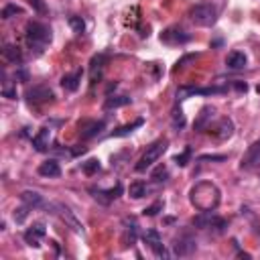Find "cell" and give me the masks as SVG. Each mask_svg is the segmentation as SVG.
<instances>
[{"label": "cell", "mask_w": 260, "mask_h": 260, "mask_svg": "<svg viewBox=\"0 0 260 260\" xmlns=\"http://www.w3.org/2000/svg\"><path fill=\"white\" fill-rule=\"evenodd\" d=\"M20 199H22V203L28 205V207H41V205H43V197H41L37 191H22V193H20Z\"/></svg>", "instance_id": "24"}, {"label": "cell", "mask_w": 260, "mask_h": 260, "mask_svg": "<svg viewBox=\"0 0 260 260\" xmlns=\"http://www.w3.org/2000/svg\"><path fill=\"white\" fill-rule=\"evenodd\" d=\"M39 175L43 177H59L61 175V169H59V162L55 158H49L45 162L39 165Z\"/></svg>", "instance_id": "18"}, {"label": "cell", "mask_w": 260, "mask_h": 260, "mask_svg": "<svg viewBox=\"0 0 260 260\" xmlns=\"http://www.w3.org/2000/svg\"><path fill=\"white\" fill-rule=\"evenodd\" d=\"M81 75H83L81 69H75L73 73H65V75L61 77L63 89H65V91H75V89L79 87V83H81Z\"/></svg>", "instance_id": "16"}, {"label": "cell", "mask_w": 260, "mask_h": 260, "mask_svg": "<svg viewBox=\"0 0 260 260\" xmlns=\"http://www.w3.org/2000/svg\"><path fill=\"white\" fill-rule=\"evenodd\" d=\"M89 193H93V199H98V201H100V203H104V205H108V203L112 201L104 189H95V187H89Z\"/></svg>", "instance_id": "29"}, {"label": "cell", "mask_w": 260, "mask_h": 260, "mask_svg": "<svg viewBox=\"0 0 260 260\" xmlns=\"http://www.w3.org/2000/svg\"><path fill=\"white\" fill-rule=\"evenodd\" d=\"M26 102L28 104H45V102H51L55 95H53V89L49 85H32L26 89Z\"/></svg>", "instance_id": "7"}, {"label": "cell", "mask_w": 260, "mask_h": 260, "mask_svg": "<svg viewBox=\"0 0 260 260\" xmlns=\"http://www.w3.org/2000/svg\"><path fill=\"white\" fill-rule=\"evenodd\" d=\"M28 205H24V207H18V209H14V219H16V223H22L24 219H26V215H28Z\"/></svg>", "instance_id": "34"}, {"label": "cell", "mask_w": 260, "mask_h": 260, "mask_svg": "<svg viewBox=\"0 0 260 260\" xmlns=\"http://www.w3.org/2000/svg\"><path fill=\"white\" fill-rule=\"evenodd\" d=\"M69 26H71V30L73 32H77V35H81L83 30H85V22H83V18L81 16H69Z\"/></svg>", "instance_id": "27"}, {"label": "cell", "mask_w": 260, "mask_h": 260, "mask_svg": "<svg viewBox=\"0 0 260 260\" xmlns=\"http://www.w3.org/2000/svg\"><path fill=\"white\" fill-rule=\"evenodd\" d=\"M160 41L165 45H183V43L191 41V35L181 30V28H177V26H169V28H165L160 32Z\"/></svg>", "instance_id": "9"}, {"label": "cell", "mask_w": 260, "mask_h": 260, "mask_svg": "<svg viewBox=\"0 0 260 260\" xmlns=\"http://www.w3.org/2000/svg\"><path fill=\"white\" fill-rule=\"evenodd\" d=\"M189 16L197 26H213L217 20V8L209 2H201L189 10Z\"/></svg>", "instance_id": "4"}, {"label": "cell", "mask_w": 260, "mask_h": 260, "mask_svg": "<svg viewBox=\"0 0 260 260\" xmlns=\"http://www.w3.org/2000/svg\"><path fill=\"white\" fill-rule=\"evenodd\" d=\"M49 144H51V130L49 128H41L32 136V146H35V150L45 152V150H49Z\"/></svg>", "instance_id": "15"}, {"label": "cell", "mask_w": 260, "mask_h": 260, "mask_svg": "<svg viewBox=\"0 0 260 260\" xmlns=\"http://www.w3.org/2000/svg\"><path fill=\"white\" fill-rule=\"evenodd\" d=\"M160 209H162V201H154V203H152V205H148L142 213H144V215H156Z\"/></svg>", "instance_id": "35"}, {"label": "cell", "mask_w": 260, "mask_h": 260, "mask_svg": "<svg viewBox=\"0 0 260 260\" xmlns=\"http://www.w3.org/2000/svg\"><path fill=\"white\" fill-rule=\"evenodd\" d=\"M2 55H4V59L10 61V63H22V53H20V49H18L16 45H4Z\"/></svg>", "instance_id": "22"}, {"label": "cell", "mask_w": 260, "mask_h": 260, "mask_svg": "<svg viewBox=\"0 0 260 260\" xmlns=\"http://www.w3.org/2000/svg\"><path fill=\"white\" fill-rule=\"evenodd\" d=\"M167 175H169V173H167V167H165V165H158V167L152 171V175H150V177H152L154 181H165V177H167Z\"/></svg>", "instance_id": "33"}, {"label": "cell", "mask_w": 260, "mask_h": 260, "mask_svg": "<svg viewBox=\"0 0 260 260\" xmlns=\"http://www.w3.org/2000/svg\"><path fill=\"white\" fill-rule=\"evenodd\" d=\"M142 124H144V120H142V118H138V120H134L132 124H124V126L116 128V130H114L110 136H112V138H122V136H128V134H132L136 128H140Z\"/></svg>", "instance_id": "20"}, {"label": "cell", "mask_w": 260, "mask_h": 260, "mask_svg": "<svg viewBox=\"0 0 260 260\" xmlns=\"http://www.w3.org/2000/svg\"><path fill=\"white\" fill-rule=\"evenodd\" d=\"M258 162H260V140H258V142H254L252 146H248L246 154L242 156V162H240V167L248 171V169L256 167Z\"/></svg>", "instance_id": "13"}, {"label": "cell", "mask_w": 260, "mask_h": 260, "mask_svg": "<svg viewBox=\"0 0 260 260\" xmlns=\"http://www.w3.org/2000/svg\"><path fill=\"white\" fill-rule=\"evenodd\" d=\"M128 104H130L128 95H110L104 102V110H116V108H122V106H128Z\"/></svg>", "instance_id": "23"}, {"label": "cell", "mask_w": 260, "mask_h": 260, "mask_svg": "<svg viewBox=\"0 0 260 260\" xmlns=\"http://www.w3.org/2000/svg\"><path fill=\"white\" fill-rule=\"evenodd\" d=\"M106 193H108V197L114 201L116 197H120V193H122V185H120V183H116L112 189H106Z\"/></svg>", "instance_id": "37"}, {"label": "cell", "mask_w": 260, "mask_h": 260, "mask_svg": "<svg viewBox=\"0 0 260 260\" xmlns=\"http://www.w3.org/2000/svg\"><path fill=\"white\" fill-rule=\"evenodd\" d=\"M191 59H195V55H185L181 61H177V65H175V71H177V69H181V67H185V63H189Z\"/></svg>", "instance_id": "40"}, {"label": "cell", "mask_w": 260, "mask_h": 260, "mask_svg": "<svg viewBox=\"0 0 260 260\" xmlns=\"http://www.w3.org/2000/svg\"><path fill=\"white\" fill-rule=\"evenodd\" d=\"M26 43L37 51L41 53L49 43H51V28L43 22H37V20H30L26 24Z\"/></svg>", "instance_id": "2"}, {"label": "cell", "mask_w": 260, "mask_h": 260, "mask_svg": "<svg viewBox=\"0 0 260 260\" xmlns=\"http://www.w3.org/2000/svg\"><path fill=\"white\" fill-rule=\"evenodd\" d=\"M228 91V87H191V85H183L177 89V100H185L189 95H211V93H223Z\"/></svg>", "instance_id": "8"}, {"label": "cell", "mask_w": 260, "mask_h": 260, "mask_svg": "<svg viewBox=\"0 0 260 260\" xmlns=\"http://www.w3.org/2000/svg\"><path fill=\"white\" fill-rule=\"evenodd\" d=\"M104 120H98V122H83L81 124V138L83 140H89L93 136H98L102 130H104Z\"/></svg>", "instance_id": "17"}, {"label": "cell", "mask_w": 260, "mask_h": 260, "mask_svg": "<svg viewBox=\"0 0 260 260\" xmlns=\"http://www.w3.org/2000/svg\"><path fill=\"white\" fill-rule=\"evenodd\" d=\"M189 201L199 211H213V209H217V205L221 201V193H219V189H217L215 183H211V181H199L197 185L191 187Z\"/></svg>", "instance_id": "1"}, {"label": "cell", "mask_w": 260, "mask_h": 260, "mask_svg": "<svg viewBox=\"0 0 260 260\" xmlns=\"http://www.w3.org/2000/svg\"><path fill=\"white\" fill-rule=\"evenodd\" d=\"M16 77H18V79H22V81H26V79H28L26 71H16Z\"/></svg>", "instance_id": "42"}, {"label": "cell", "mask_w": 260, "mask_h": 260, "mask_svg": "<svg viewBox=\"0 0 260 260\" xmlns=\"http://www.w3.org/2000/svg\"><path fill=\"white\" fill-rule=\"evenodd\" d=\"M213 114H215V108H213V106H203V108L199 110L197 118H195L193 128H195L197 132H203L205 128H209V126H211V118H213Z\"/></svg>", "instance_id": "12"}, {"label": "cell", "mask_w": 260, "mask_h": 260, "mask_svg": "<svg viewBox=\"0 0 260 260\" xmlns=\"http://www.w3.org/2000/svg\"><path fill=\"white\" fill-rule=\"evenodd\" d=\"M173 126L177 128V130H181L183 126H185V116H183V112H181V108L177 110H173Z\"/></svg>", "instance_id": "31"}, {"label": "cell", "mask_w": 260, "mask_h": 260, "mask_svg": "<svg viewBox=\"0 0 260 260\" xmlns=\"http://www.w3.org/2000/svg\"><path fill=\"white\" fill-rule=\"evenodd\" d=\"M144 242L148 244V248H150L156 256H169L167 250H165V246H162V238H160V234H158L156 230H146V232H144Z\"/></svg>", "instance_id": "11"}, {"label": "cell", "mask_w": 260, "mask_h": 260, "mask_svg": "<svg viewBox=\"0 0 260 260\" xmlns=\"http://www.w3.org/2000/svg\"><path fill=\"white\" fill-rule=\"evenodd\" d=\"M234 87H236L238 91H246V89H248V85H246L244 81H234Z\"/></svg>", "instance_id": "41"}, {"label": "cell", "mask_w": 260, "mask_h": 260, "mask_svg": "<svg viewBox=\"0 0 260 260\" xmlns=\"http://www.w3.org/2000/svg\"><path fill=\"white\" fill-rule=\"evenodd\" d=\"M128 193H130L132 199H140V197L146 195V185H144L142 181H136V183H132V185L128 187Z\"/></svg>", "instance_id": "26"}, {"label": "cell", "mask_w": 260, "mask_h": 260, "mask_svg": "<svg viewBox=\"0 0 260 260\" xmlns=\"http://www.w3.org/2000/svg\"><path fill=\"white\" fill-rule=\"evenodd\" d=\"M246 63H248V59H246V55L240 53V51H232V53L228 55V59H225V65H228L230 69H244Z\"/></svg>", "instance_id": "19"}, {"label": "cell", "mask_w": 260, "mask_h": 260, "mask_svg": "<svg viewBox=\"0 0 260 260\" xmlns=\"http://www.w3.org/2000/svg\"><path fill=\"white\" fill-rule=\"evenodd\" d=\"M199 160H225V154H203Z\"/></svg>", "instance_id": "39"}, {"label": "cell", "mask_w": 260, "mask_h": 260, "mask_svg": "<svg viewBox=\"0 0 260 260\" xmlns=\"http://www.w3.org/2000/svg\"><path fill=\"white\" fill-rule=\"evenodd\" d=\"M189 156H191V148L187 146V148H185L181 154H177L173 160H175V165H179V167H185V165L189 162Z\"/></svg>", "instance_id": "32"}, {"label": "cell", "mask_w": 260, "mask_h": 260, "mask_svg": "<svg viewBox=\"0 0 260 260\" xmlns=\"http://www.w3.org/2000/svg\"><path fill=\"white\" fill-rule=\"evenodd\" d=\"M169 148V140L167 138H158V140H154L150 146H146V150H144V154L140 156V160L136 162V171L138 173H142V171H146L148 167H152L162 154H165V150Z\"/></svg>", "instance_id": "3"}, {"label": "cell", "mask_w": 260, "mask_h": 260, "mask_svg": "<svg viewBox=\"0 0 260 260\" xmlns=\"http://www.w3.org/2000/svg\"><path fill=\"white\" fill-rule=\"evenodd\" d=\"M213 136L217 138V140H228L232 134H234V122L230 120V118H221L215 126H213Z\"/></svg>", "instance_id": "14"}, {"label": "cell", "mask_w": 260, "mask_h": 260, "mask_svg": "<svg viewBox=\"0 0 260 260\" xmlns=\"http://www.w3.org/2000/svg\"><path fill=\"white\" fill-rule=\"evenodd\" d=\"M195 250V242L191 240V238H179L177 240V244H175V252L179 254V256H187V254H191Z\"/></svg>", "instance_id": "21"}, {"label": "cell", "mask_w": 260, "mask_h": 260, "mask_svg": "<svg viewBox=\"0 0 260 260\" xmlns=\"http://www.w3.org/2000/svg\"><path fill=\"white\" fill-rule=\"evenodd\" d=\"M104 63H106V55L104 53H100V55H95L93 59H91V63H89V71H91V79H95V75L102 71V67H104Z\"/></svg>", "instance_id": "25"}, {"label": "cell", "mask_w": 260, "mask_h": 260, "mask_svg": "<svg viewBox=\"0 0 260 260\" xmlns=\"http://www.w3.org/2000/svg\"><path fill=\"white\" fill-rule=\"evenodd\" d=\"M20 12H22L20 6H16V4H8V6L2 8V18H12V16H16V14H20Z\"/></svg>", "instance_id": "30"}, {"label": "cell", "mask_w": 260, "mask_h": 260, "mask_svg": "<svg viewBox=\"0 0 260 260\" xmlns=\"http://www.w3.org/2000/svg\"><path fill=\"white\" fill-rule=\"evenodd\" d=\"M2 95H4V98H10V100H14V98H16V89H14V87H12V85L6 81V83L2 85Z\"/></svg>", "instance_id": "36"}, {"label": "cell", "mask_w": 260, "mask_h": 260, "mask_svg": "<svg viewBox=\"0 0 260 260\" xmlns=\"http://www.w3.org/2000/svg\"><path fill=\"white\" fill-rule=\"evenodd\" d=\"M45 234H47L45 223L37 221V223H32V225L24 232V242H26L28 246H32V248H39V246H41V240L45 238Z\"/></svg>", "instance_id": "10"}, {"label": "cell", "mask_w": 260, "mask_h": 260, "mask_svg": "<svg viewBox=\"0 0 260 260\" xmlns=\"http://www.w3.org/2000/svg\"><path fill=\"white\" fill-rule=\"evenodd\" d=\"M28 4H30L39 14H45V12H47V6H45L43 0H28Z\"/></svg>", "instance_id": "38"}, {"label": "cell", "mask_w": 260, "mask_h": 260, "mask_svg": "<svg viewBox=\"0 0 260 260\" xmlns=\"http://www.w3.org/2000/svg\"><path fill=\"white\" fill-rule=\"evenodd\" d=\"M100 167H102V165H100L98 158H89V160H85V162L81 165V169H83L85 175H95V173L100 171Z\"/></svg>", "instance_id": "28"}, {"label": "cell", "mask_w": 260, "mask_h": 260, "mask_svg": "<svg viewBox=\"0 0 260 260\" xmlns=\"http://www.w3.org/2000/svg\"><path fill=\"white\" fill-rule=\"evenodd\" d=\"M193 225L203 228V230H217V232H221L225 228V219L217 217L213 211H199V215L193 217Z\"/></svg>", "instance_id": "5"}, {"label": "cell", "mask_w": 260, "mask_h": 260, "mask_svg": "<svg viewBox=\"0 0 260 260\" xmlns=\"http://www.w3.org/2000/svg\"><path fill=\"white\" fill-rule=\"evenodd\" d=\"M53 209H55V213L65 221V225H69L73 232H77V234H81L83 232V225H81V221L75 217V213L65 205V203H53L51 205Z\"/></svg>", "instance_id": "6"}]
</instances>
